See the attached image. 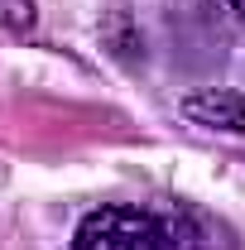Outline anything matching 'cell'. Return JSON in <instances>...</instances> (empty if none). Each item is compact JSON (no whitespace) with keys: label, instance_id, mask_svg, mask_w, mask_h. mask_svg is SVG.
Masks as SVG:
<instances>
[{"label":"cell","instance_id":"obj_1","mask_svg":"<svg viewBox=\"0 0 245 250\" xmlns=\"http://www.w3.org/2000/svg\"><path fill=\"white\" fill-rule=\"evenodd\" d=\"M72 250H197V236L144 207H96L82 217Z\"/></svg>","mask_w":245,"mask_h":250},{"label":"cell","instance_id":"obj_2","mask_svg":"<svg viewBox=\"0 0 245 250\" xmlns=\"http://www.w3.org/2000/svg\"><path fill=\"white\" fill-rule=\"evenodd\" d=\"M192 125H207V130H231V135H245V96L226 92V87H207V92H192L178 101Z\"/></svg>","mask_w":245,"mask_h":250},{"label":"cell","instance_id":"obj_3","mask_svg":"<svg viewBox=\"0 0 245 250\" xmlns=\"http://www.w3.org/2000/svg\"><path fill=\"white\" fill-rule=\"evenodd\" d=\"M226 5H231V10H236V15L245 20V0H226Z\"/></svg>","mask_w":245,"mask_h":250}]
</instances>
